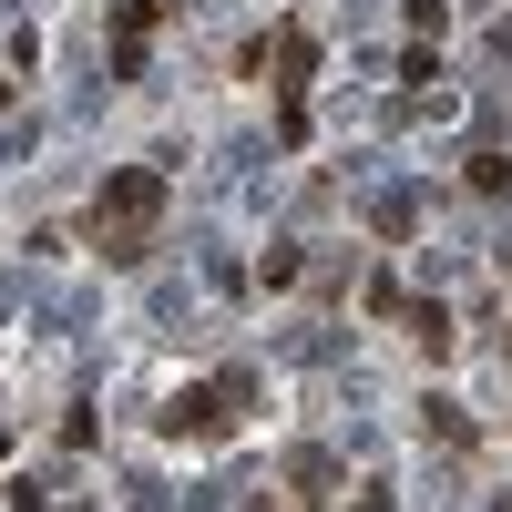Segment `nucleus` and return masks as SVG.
<instances>
[{
  "instance_id": "f257e3e1",
  "label": "nucleus",
  "mask_w": 512,
  "mask_h": 512,
  "mask_svg": "<svg viewBox=\"0 0 512 512\" xmlns=\"http://www.w3.org/2000/svg\"><path fill=\"white\" fill-rule=\"evenodd\" d=\"M154 216H164V175L123 164V175L93 195V246H103V256H134V246L154 236Z\"/></svg>"
},
{
  "instance_id": "f03ea898",
  "label": "nucleus",
  "mask_w": 512,
  "mask_h": 512,
  "mask_svg": "<svg viewBox=\"0 0 512 512\" xmlns=\"http://www.w3.org/2000/svg\"><path fill=\"white\" fill-rule=\"evenodd\" d=\"M236 410H246V379H205V390H185L175 410H164V431H175V441H195V431H226Z\"/></svg>"
},
{
  "instance_id": "7ed1b4c3",
  "label": "nucleus",
  "mask_w": 512,
  "mask_h": 512,
  "mask_svg": "<svg viewBox=\"0 0 512 512\" xmlns=\"http://www.w3.org/2000/svg\"><path fill=\"white\" fill-rule=\"evenodd\" d=\"M144 41H154V11H144V0H134V11L113 21V62H123V72H144Z\"/></svg>"
}]
</instances>
